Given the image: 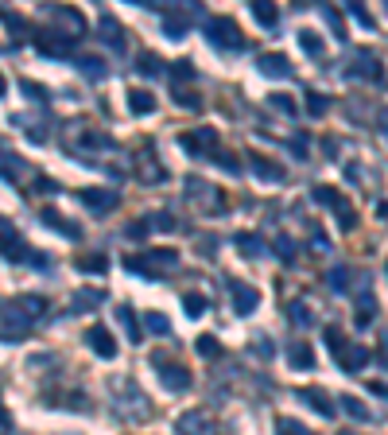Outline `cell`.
Segmentation results:
<instances>
[{
    "label": "cell",
    "mask_w": 388,
    "mask_h": 435,
    "mask_svg": "<svg viewBox=\"0 0 388 435\" xmlns=\"http://www.w3.org/2000/svg\"><path fill=\"white\" fill-rule=\"evenodd\" d=\"M206 39H210L218 51H237V55L245 51V35L233 23V16H210V20H206Z\"/></svg>",
    "instance_id": "1"
},
{
    "label": "cell",
    "mask_w": 388,
    "mask_h": 435,
    "mask_svg": "<svg viewBox=\"0 0 388 435\" xmlns=\"http://www.w3.org/2000/svg\"><path fill=\"white\" fill-rule=\"evenodd\" d=\"M152 365L160 369V381H163V389H167V392H187V389H191V369H187V365L167 362L163 354H155Z\"/></svg>",
    "instance_id": "2"
},
{
    "label": "cell",
    "mask_w": 388,
    "mask_h": 435,
    "mask_svg": "<svg viewBox=\"0 0 388 435\" xmlns=\"http://www.w3.org/2000/svg\"><path fill=\"white\" fill-rule=\"evenodd\" d=\"M226 288H229V303H233V315H253V311H257L260 292L253 288V284L233 280V276H229V280H226Z\"/></svg>",
    "instance_id": "3"
},
{
    "label": "cell",
    "mask_w": 388,
    "mask_h": 435,
    "mask_svg": "<svg viewBox=\"0 0 388 435\" xmlns=\"http://www.w3.org/2000/svg\"><path fill=\"white\" fill-rule=\"evenodd\" d=\"M31 334V315L28 311H20L12 299L4 303V342L12 346V342H20V338H28Z\"/></svg>",
    "instance_id": "4"
},
{
    "label": "cell",
    "mask_w": 388,
    "mask_h": 435,
    "mask_svg": "<svg viewBox=\"0 0 388 435\" xmlns=\"http://www.w3.org/2000/svg\"><path fill=\"white\" fill-rule=\"evenodd\" d=\"M78 199L86 202L89 210H97V214H109V210L121 207V191H105V187H82Z\"/></svg>",
    "instance_id": "5"
},
{
    "label": "cell",
    "mask_w": 388,
    "mask_h": 435,
    "mask_svg": "<svg viewBox=\"0 0 388 435\" xmlns=\"http://www.w3.org/2000/svg\"><path fill=\"white\" fill-rule=\"evenodd\" d=\"M86 346L94 350L97 358H105V362H113V358H117V338H113L109 326H101V323H94L86 331Z\"/></svg>",
    "instance_id": "6"
},
{
    "label": "cell",
    "mask_w": 388,
    "mask_h": 435,
    "mask_svg": "<svg viewBox=\"0 0 388 435\" xmlns=\"http://www.w3.org/2000/svg\"><path fill=\"white\" fill-rule=\"evenodd\" d=\"M350 78H365V82H381V59H377L373 51H353V59H350Z\"/></svg>",
    "instance_id": "7"
},
{
    "label": "cell",
    "mask_w": 388,
    "mask_h": 435,
    "mask_svg": "<svg viewBox=\"0 0 388 435\" xmlns=\"http://www.w3.org/2000/svg\"><path fill=\"white\" fill-rule=\"evenodd\" d=\"M334 358H338V365H342V373H361V369L373 362V354H369L365 346H357V342H345Z\"/></svg>",
    "instance_id": "8"
},
{
    "label": "cell",
    "mask_w": 388,
    "mask_h": 435,
    "mask_svg": "<svg viewBox=\"0 0 388 435\" xmlns=\"http://www.w3.org/2000/svg\"><path fill=\"white\" fill-rule=\"evenodd\" d=\"M51 20H55V23H62V28H66V35H70V39H82V35H86V16H82L78 8L55 4V8H51Z\"/></svg>",
    "instance_id": "9"
},
{
    "label": "cell",
    "mask_w": 388,
    "mask_h": 435,
    "mask_svg": "<svg viewBox=\"0 0 388 435\" xmlns=\"http://www.w3.org/2000/svg\"><path fill=\"white\" fill-rule=\"evenodd\" d=\"M187 199L198 202V207H206V210H221V199H218V187H210V183H202L198 175L187 179Z\"/></svg>",
    "instance_id": "10"
},
{
    "label": "cell",
    "mask_w": 388,
    "mask_h": 435,
    "mask_svg": "<svg viewBox=\"0 0 388 435\" xmlns=\"http://www.w3.org/2000/svg\"><path fill=\"white\" fill-rule=\"evenodd\" d=\"M35 47H39V55L66 59V55H70V47H74V39L62 35V31H43V35H35Z\"/></svg>",
    "instance_id": "11"
},
{
    "label": "cell",
    "mask_w": 388,
    "mask_h": 435,
    "mask_svg": "<svg viewBox=\"0 0 388 435\" xmlns=\"http://www.w3.org/2000/svg\"><path fill=\"white\" fill-rule=\"evenodd\" d=\"M257 70L264 74V78H272V82H284V78H292V59L279 55V51H268V55H260Z\"/></svg>",
    "instance_id": "12"
},
{
    "label": "cell",
    "mask_w": 388,
    "mask_h": 435,
    "mask_svg": "<svg viewBox=\"0 0 388 435\" xmlns=\"http://www.w3.org/2000/svg\"><path fill=\"white\" fill-rule=\"evenodd\" d=\"M295 400H299V404H311L318 416H326V420H334V412H338V408H334V400H330L323 389H315V385L299 389V392H295Z\"/></svg>",
    "instance_id": "13"
},
{
    "label": "cell",
    "mask_w": 388,
    "mask_h": 435,
    "mask_svg": "<svg viewBox=\"0 0 388 435\" xmlns=\"http://www.w3.org/2000/svg\"><path fill=\"white\" fill-rule=\"evenodd\" d=\"M175 431L179 435H214V420L206 412H183L175 420Z\"/></svg>",
    "instance_id": "14"
},
{
    "label": "cell",
    "mask_w": 388,
    "mask_h": 435,
    "mask_svg": "<svg viewBox=\"0 0 388 435\" xmlns=\"http://www.w3.org/2000/svg\"><path fill=\"white\" fill-rule=\"evenodd\" d=\"M245 160H249L253 175H257V179H264V183H284V179H287V171L279 167V163L264 160V155H257V152H249V155H245Z\"/></svg>",
    "instance_id": "15"
},
{
    "label": "cell",
    "mask_w": 388,
    "mask_h": 435,
    "mask_svg": "<svg viewBox=\"0 0 388 435\" xmlns=\"http://www.w3.org/2000/svg\"><path fill=\"white\" fill-rule=\"evenodd\" d=\"M97 31H101V43L105 47H113V51H125V35H121V23L113 20V16H101V20H97Z\"/></svg>",
    "instance_id": "16"
},
{
    "label": "cell",
    "mask_w": 388,
    "mask_h": 435,
    "mask_svg": "<svg viewBox=\"0 0 388 435\" xmlns=\"http://www.w3.org/2000/svg\"><path fill=\"white\" fill-rule=\"evenodd\" d=\"M377 319V295L369 288H361V299H357V315H353V323H357V331H365V326H373Z\"/></svg>",
    "instance_id": "17"
},
{
    "label": "cell",
    "mask_w": 388,
    "mask_h": 435,
    "mask_svg": "<svg viewBox=\"0 0 388 435\" xmlns=\"http://www.w3.org/2000/svg\"><path fill=\"white\" fill-rule=\"evenodd\" d=\"M191 16H194V8L167 16V20H163V31H167V39H187V31H191Z\"/></svg>",
    "instance_id": "18"
},
{
    "label": "cell",
    "mask_w": 388,
    "mask_h": 435,
    "mask_svg": "<svg viewBox=\"0 0 388 435\" xmlns=\"http://www.w3.org/2000/svg\"><path fill=\"white\" fill-rule=\"evenodd\" d=\"M183 148L187 152H214L218 148V133L214 128H198L194 136H183Z\"/></svg>",
    "instance_id": "19"
},
{
    "label": "cell",
    "mask_w": 388,
    "mask_h": 435,
    "mask_svg": "<svg viewBox=\"0 0 388 435\" xmlns=\"http://www.w3.org/2000/svg\"><path fill=\"white\" fill-rule=\"evenodd\" d=\"M350 280H353L350 265H334V268L326 272V284H330V292H334V295H345V292H350Z\"/></svg>",
    "instance_id": "20"
},
{
    "label": "cell",
    "mask_w": 388,
    "mask_h": 435,
    "mask_svg": "<svg viewBox=\"0 0 388 435\" xmlns=\"http://www.w3.org/2000/svg\"><path fill=\"white\" fill-rule=\"evenodd\" d=\"M78 70L86 74L89 82H101L105 74H109V67H105V59H97V55H78Z\"/></svg>",
    "instance_id": "21"
},
{
    "label": "cell",
    "mask_w": 388,
    "mask_h": 435,
    "mask_svg": "<svg viewBox=\"0 0 388 435\" xmlns=\"http://www.w3.org/2000/svg\"><path fill=\"white\" fill-rule=\"evenodd\" d=\"M43 226H51L55 233L70 237V241H78V237H82V229L78 226H66V218L59 214V210H43Z\"/></svg>",
    "instance_id": "22"
},
{
    "label": "cell",
    "mask_w": 388,
    "mask_h": 435,
    "mask_svg": "<svg viewBox=\"0 0 388 435\" xmlns=\"http://www.w3.org/2000/svg\"><path fill=\"white\" fill-rule=\"evenodd\" d=\"M128 109L136 117H148V113H155V97L148 89H128Z\"/></svg>",
    "instance_id": "23"
},
{
    "label": "cell",
    "mask_w": 388,
    "mask_h": 435,
    "mask_svg": "<svg viewBox=\"0 0 388 435\" xmlns=\"http://www.w3.org/2000/svg\"><path fill=\"white\" fill-rule=\"evenodd\" d=\"M287 362H292V369H315V350H311L307 342H295V346L287 350Z\"/></svg>",
    "instance_id": "24"
},
{
    "label": "cell",
    "mask_w": 388,
    "mask_h": 435,
    "mask_svg": "<svg viewBox=\"0 0 388 435\" xmlns=\"http://www.w3.org/2000/svg\"><path fill=\"white\" fill-rule=\"evenodd\" d=\"M272 249H276V257L284 260V265H295V257H299V245H295L287 233H279L276 241H272Z\"/></svg>",
    "instance_id": "25"
},
{
    "label": "cell",
    "mask_w": 388,
    "mask_h": 435,
    "mask_svg": "<svg viewBox=\"0 0 388 435\" xmlns=\"http://www.w3.org/2000/svg\"><path fill=\"white\" fill-rule=\"evenodd\" d=\"M12 303H16V307H20V311H28L31 319L47 315V299H43V295H16Z\"/></svg>",
    "instance_id": "26"
},
{
    "label": "cell",
    "mask_w": 388,
    "mask_h": 435,
    "mask_svg": "<svg viewBox=\"0 0 388 435\" xmlns=\"http://www.w3.org/2000/svg\"><path fill=\"white\" fill-rule=\"evenodd\" d=\"M287 319H292L295 326H299V331H307V326H315V315H311V307L303 299H295L292 307H287Z\"/></svg>",
    "instance_id": "27"
},
{
    "label": "cell",
    "mask_w": 388,
    "mask_h": 435,
    "mask_svg": "<svg viewBox=\"0 0 388 435\" xmlns=\"http://www.w3.org/2000/svg\"><path fill=\"white\" fill-rule=\"evenodd\" d=\"M338 404H342V408H345V412H350V416H353V420H361V424H369V420H373V412H369V408H365V404H361V400H357V397H350V392H345V397H338Z\"/></svg>",
    "instance_id": "28"
},
{
    "label": "cell",
    "mask_w": 388,
    "mask_h": 435,
    "mask_svg": "<svg viewBox=\"0 0 388 435\" xmlns=\"http://www.w3.org/2000/svg\"><path fill=\"white\" fill-rule=\"evenodd\" d=\"M183 311H187L191 319H202L206 311H210V299H206V295H198V292H187V295H183Z\"/></svg>",
    "instance_id": "29"
},
{
    "label": "cell",
    "mask_w": 388,
    "mask_h": 435,
    "mask_svg": "<svg viewBox=\"0 0 388 435\" xmlns=\"http://www.w3.org/2000/svg\"><path fill=\"white\" fill-rule=\"evenodd\" d=\"M268 105H272L276 113H284V117H299V101H295L292 94H272Z\"/></svg>",
    "instance_id": "30"
},
{
    "label": "cell",
    "mask_w": 388,
    "mask_h": 435,
    "mask_svg": "<svg viewBox=\"0 0 388 435\" xmlns=\"http://www.w3.org/2000/svg\"><path fill=\"white\" fill-rule=\"evenodd\" d=\"M144 331H148V334H160V338H167V334H171L167 315H160V311H148V315H144Z\"/></svg>",
    "instance_id": "31"
},
{
    "label": "cell",
    "mask_w": 388,
    "mask_h": 435,
    "mask_svg": "<svg viewBox=\"0 0 388 435\" xmlns=\"http://www.w3.org/2000/svg\"><path fill=\"white\" fill-rule=\"evenodd\" d=\"M295 39H299V47H303V51L311 55V59H323V39H318V35H315V31H311V28H303V31H299V35H295Z\"/></svg>",
    "instance_id": "32"
},
{
    "label": "cell",
    "mask_w": 388,
    "mask_h": 435,
    "mask_svg": "<svg viewBox=\"0 0 388 435\" xmlns=\"http://www.w3.org/2000/svg\"><path fill=\"white\" fill-rule=\"evenodd\" d=\"M233 241H237V249H241L245 257H260V253H264V241L257 233H237Z\"/></svg>",
    "instance_id": "33"
},
{
    "label": "cell",
    "mask_w": 388,
    "mask_h": 435,
    "mask_svg": "<svg viewBox=\"0 0 388 435\" xmlns=\"http://www.w3.org/2000/svg\"><path fill=\"white\" fill-rule=\"evenodd\" d=\"M74 265H78V272H105V268H109V257H105V253H94V257H78Z\"/></svg>",
    "instance_id": "34"
},
{
    "label": "cell",
    "mask_w": 388,
    "mask_h": 435,
    "mask_svg": "<svg viewBox=\"0 0 388 435\" xmlns=\"http://www.w3.org/2000/svg\"><path fill=\"white\" fill-rule=\"evenodd\" d=\"M117 319H121V323H125L128 338H132V342H140V323H136V311H132L128 303H121V307H117Z\"/></svg>",
    "instance_id": "35"
},
{
    "label": "cell",
    "mask_w": 388,
    "mask_h": 435,
    "mask_svg": "<svg viewBox=\"0 0 388 435\" xmlns=\"http://www.w3.org/2000/svg\"><path fill=\"white\" fill-rule=\"evenodd\" d=\"M276 435H315V431H311L307 424L292 420V416H279V420H276Z\"/></svg>",
    "instance_id": "36"
},
{
    "label": "cell",
    "mask_w": 388,
    "mask_h": 435,
    "mask_svg": "<svg viewBox=\"0 0 388 435\" xmlns=\"http://www.w3.org/2000/svg\"><path fill=\"white\" fill-rule=\"evenodd\" d=\"M311 199H315L318 207H330V210H334V207H338V199H342V194H338L334 187H323V183H318V187H311Z\"/></svg>",
    "instance_id": "37"
},
{
    "label": "cell",
    "mask_w": 388,
    "mask_h": 435,
    "mask_svg": "<svg viewBox=\"0 0 388 435\" xmlns=\"http://www.w3.org/2000/svg\"><path fill=\"white\" fill-rule=\"evenodd\" d=\"M194 78H198V70H194V62H191V59L171 62V82H194Z\"/></svg>",
    "instance_id": "38"
},
{
    "label": "cell",
    "mask_w": 388,
    "mask_h": 435,
    "mask_svg": "<svg viewBox=\"0 0 388 435\" xmlns=\"http://www.w3.org/2000/svg\"><path fill=\"white\" fill-rule=\"evenodd\" d=\"M101 299H105L101 292H78V295L70 299V311H89V307H97Z\"/></svg>",
    "instance_id": "39"
},
{
    "label": "cell",
    "mask_w": 388,
    "mask_h": 435,
    "mask_svg": "<svg viewBox=\"0 0 388 435\" xmlns=\"http://www.w3.org/2000/svg\"><path fill=\"white\" fill-rule=\"evenodd\" d=\"M334 214H338V226H342V229H353V226H357V214H353V207H350L345 199H338Z\"/></svg>",
    "instance_id": "40"
},
{
    "label": "cell",
    "mask_w": 388,
    "mask_h": 435,
    "mask_svg": "<svg viewBox=\"0 0 388 435\" xmlns=\"http://www.w3.org/2000/svg\"><path fill=\"white\" fill-rule=\"evenodd\" d=\"M148 221H152V229H160V233H171V229L179 226V221H175V214H171V210H155V214L148 218Z\"/></svg>",
    "instance_id": "41"
},
{
    "label": "cell",
    "mask_w": 388,
    "mask_h": 435,
    "mask_svg": "<svg viewBox=\"0 0 388 435\" xmlns=\"http://www.w3.org/2000/svg\"><path fill=\"white\" fill-rule=\"evenodd\" d=\"M23 171H28V163L20 160V155H12V152H4V179L8 183H12L16 175H23Z\"/></svg>",
    "instance_id": "42"
},
{
    "label": "cell",
    "mask_w": 388,
    "mask_h": 435,
    "mask_svg": "<svg viewBox=\"0 0 388 435\" xmlns=\"http://www.w3.org/2000/svg\"><path fill=\"white\" fill-rule=\"evenodd\" d=\"M194 350H198L202 358H218V354H221V342L214 338V334H202V338L194 342Z\"/></svg>",
    "instance_id": "43"
},
{
    "label": "cell",
    "mask_w": 388,
    "mask_h": 435,
    "mask_svg": "<svg viewBox=\"0 0 388 435\" xmlns=\"http://www.w3.org/2000/svg\"><path fill=\"white\" fill-rule=\"evenodd\" d=\"M323 20L330 23V31H334L338 43H345V23H342V16H338L334 8H323Z\"/></svg>",
    "instance_id": "44"
},
{
    "label": "cell",
    "mask_w": 388,
    "mask_h": 435,
    "mask_svg": "<svg viewBox=\"0 0 388 435\" xmlns=\"http://www.w3.org/2000/svg\"><path fill=\"white\" fill-rule=\"evenodd\" d=\"M345 16H353V20H357L365 31H373V28H377V20H373V16H369L361 4H345Z\"/></svg>",
    "instance_id": "45"
},
{
    "label": "cell",
    "mask_w": 388,
    "mask_h": 435,
    "mask_svg": "<svg viewBox=\"0 0 388 435\" xmlns=\"http://www.w3.org/2000/svg\"><path fill=\"white\" fill-rule=\"evenodd\" d=\"M303 97H307V113H311V117H326L330 101H326L323 94H303Z\"/></svg>",
    "instance_id": "46"
},
{
    "label": "cell",
    "mask_w": 388,
    "mask_h": 435,
    "mask_svg": "<svg viewBox=\"0 0 388 435\" xmlns=\"http://www.w3.org/2000/svg\"><path fill=\"white\" fill-rule=\"evenodd\" d=\"M20 89L31 97V101H51V89L39 86V82H20Z\"/></svg>",
    "instance_id": "47"
},
{
    "label": "cell",
    "mask_w": 388,
    "mask_h": 435,
    "mask_svg": "<svg viewBox=\"0 0 388 435\" xmlns=\"http://www.w3.org/2000/svg\"><path fill=\"white\" fill-rule=\"evenodd\" d=\"M136 70L144 74V78H155V74H160V59H155V55H140V59H136Z\"/></svg>",
    "instance_id": "48"
},
{
    "label": "cell",
    "mask_w": 388,
    "mask_h": 435,
    "mask_svg": "<svg viewBox=\"0 0 388 435\" xmlns=\"http://www.w3.org/2000/svg\"><path fill=\"white\" fill-rule=\"evenodd\" d=\"M253 16H257L264 28H272V23H276V8H272V4H253Z\"/></svg>",
    "instance_id": "49"
},
{
    "label": "cell",
    "mask_w": 388,
    "mask_h": 435,
    "mask_svg": "<svg viewBox=\"0 0 388 435\" xmlns=\"http://www.w3.org/2000/svg\"><path fill=\"white\" fill-rule=\"evenodd\" d=\"M125 233H128V241H144V237L152 233V221H132Z\"/></svg>",
    "instance_id": "50"
},
{
    "label": "cell",
    "mask_w": 388,
    "mask_h": 435,
    "mask_svg": "<svg viewBox=\"0 0 388 435\" xmlns=\"http://www.w3.org/2000/svg\"><path fill=\"white\" fill-rule=\"evenodd\" d=\"M175 101L183 105V109H202V97L187 94V89H175Z\"/></svg>",
    "instance_id": "51"
},
{
    "label": "cell",
    "mask_w": 388,
    "mask_h": 435,
    "mask_svg": "<svg viewBox=\"0 0 388 435\" xmlns=\"http://www.w3.org/2000/svg\"><path fill=\"white\" fill-rule=\"evenodd\" d=\"M82 144H89V148H109L113 141H109L105 133H86V136H82Z\"/></svg>",
    "instance_id": "52"
},
{
    "label": "cell",
    "mask_w": 388,
    "mask_h": 435,
    "mask_svg": "<svg viewBox=\"0 0 388 435\" xmlns=\"http://www.w3.org/2000/svg\"><path fill=\"white\" fill-rule=\"evenodd\" d=\"M218 163H221V171H229V175H241V163H237L233 155H218Z\"/></svg>",
    "instance_id": "53"
},
{
    "label": "cell",
    "mask_w": 388,
    "mask_h": 435,
    "mask_svg": "<svg viewBox=\"0 0 388 435\" xmlns=\"http://www.w3.org/2000/svg\"><path fill=\"white\" fill-rule=\"evenodd\" d=\"M253 350H257V354L264 358V362L272 358V342H268V338H257V342H253Z\"/></svg>",
    "instance_id": "54"
},
{
    "label": "cell",
    "mask_w": 388,
    "mask_h": 435,
    "mask_svg": "<svg viewBox=\"0 0 388 435\" xmlns=\"http://www.w3.org/2000/svg\"><path fill=\"white\" fill-rule=\"evenodd\" d=\"M292 152L299 155V160H307V136H295V141H292Z\"/></svg>",
    "instance_id": "55"
},
{
    "label": "cell",
    "mask_w": 388,
    "mask_h": 435,
    "mask_svg": "<svg viewBox=\"0 0 388 435\" xmlns=\"http://www.w3.org/2000/svg\"><path fill=\"white\" fill-rule=\"evenodd\" d=\"M377 358H381V365L388 369V334H384V338H381V354H377Z\"/></svg>",
    "instance_id": "56"
},
{
    "label": "cell",
    "mask_w": 388,
    "mask_h": 435,
    "mask_svg": "<svg viewBox=\"0 0 388 435\" xmlns=\"http://www.w3.org/2000/svg\"><path fill=\"white\" fill-rule=\"evenodd\" d=\"M315 249H326V253H330V237H323V233H315Z\"/></svg>",
    "instance_id": "57"
},
{
    "label": "cell",
    "mask_w": 388,
    "mask_h": 435,
    "mask_svg": "<svg viewBox=\"0 0 388 435\" xmlns=\"http://www.w3.org/2000/svg\"><path fill=\"white\" fill-rule=\"evenodd\" d=\"M381 133H384V141H388V105L381 109Z\"/></svg>",
    "instance_id": "58"
},
{
    "label": "cell",
    "mask_w": 388,
    "mask_h": 435,
    "mask_svg": "<svg viewBox=\"0 0 388 435\" xmlns=\"http://www.w3.org/2000/svg\"><path fill=\"white\" fill-rule=\"evenodd\" d=\"M373 392L377 397H388V385H373Z\"/></svg>",
    "instance_id": "59"
},
{
    "label": "cell",
    "mask_w": 388,
    "mask_h": 435,
    "mask_svg": "<svg viewBox=\"0 0 388 435\" xmlns=\"http://www.w3.org/2000/svg\"><path fill=\"white\" fill-rule=\"evenodd\" d=\"M345 435H350V431H345Z\"/></svg>",
    "instance_id": "60"
}]
</instances>
